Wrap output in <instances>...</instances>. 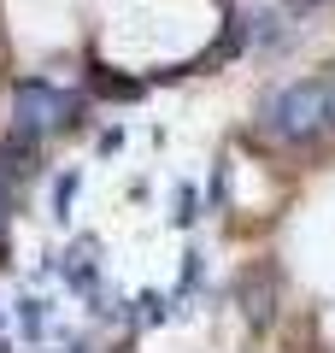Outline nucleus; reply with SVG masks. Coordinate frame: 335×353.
I'll return each instance as SVG.
<instances>
[{
	"label": "nucleus",
	"mask_w": 335,
	"mask_h": 353,
	"mask_svg": "<svg viewBox=\"0 0 335 353\" xmlns=\"http://www.w3.org/2000/svg\"><path fill=\"white\" fill-rule=\"evenodd\" d=\"M335 130V101H329V83H288L271 106H265V136L276 141H312V136H329Z\"/></svg>",
	"instance_id": "nucleus-1"
},
{
	"label": "nucleus",
	"mask_w": 335,
	"mask_h": 353,
	"mask_svg": "<svg viewBox=\"0 0 335 353\" xmlns=\"http://www.w3.org/2000/svg\"><path fill=\"white\" fill-rule=\"evenodd\" d=\"M71 112H77V101L65 94V88H53V83H18L12 88V130L41 136V130L71 124Z\"/></svg>",
	"instance_id": "nucleus-2"
},
{
	"label": "nucleus",
	"mask_w": 335,
	"mask_h": 353,
	"mask_svg": "<svg viewBox=\"0 0 335 353\" xmlns=\"http://www.w3.org/2000/svg\"><path fill=\"white\" fill-rule=\"evenodd\" d=\"M30 171H36V136H30V130H12L6 148H0V176L18 183V176H30Z\"/></svg>",
	"instance_id": "nucleus-3"
},
{
	"label": "nucleus",
	"mask_w": 335,
	"mask_h": 353,
	"mask_svg": "<svg viewBox=\"0 0 335 353\" xmlns=\"http://www.w3.org/2000/svg\"><path fill=\"white\" fill-rule=\"evenodd\" d=\"M65 277H71L77 289H94V241H77V248L65 253Z\"/></svg>",
	"instance_id": "nucleus-4"
},
{
	"label": "nucleus",
	"mask_w": 335,
	"mask_h": 353,
	"mask_svg": "<svg viewBox=\"0 0 335 353\" xmlns=\"http://www.w3.org/2000/svg\"><path fill=\"white\" fill-rule=\"evenodd\" d=\"M71 194H77V176H59V189H53V212H71Z\"/></svg>",
	"instance_id": "nucleus-5"
},
{
	"label": "nucleus",
	"mask_w": 335,
	"mask_h": 353,
	"mask_svg": "<svg viewBox=\"0 0 335 353\" xmlns=\"http://www.w3.org/2000/svg\"><path fill=\"white\" fill-rule=\"evenodd\" d=\"M18 318H24L30 336H41V301H24V306H18Z\"/></svg>",
	"instance_id": "nucleus-6"
},
{
	"label": "nucleus",
	"mask_w": 335,
	"mask_h": 353,
	"mask_svg": "<svg viewBox=\"0 0 335 353\" xmlns=\"http://www.w3.org/2000/svg\"><path fill=\"white\" fill-rule=\"evenodd\" d=\"M0 218H6V176H0Z\"/></svg>",
	"instance_id": "nucleus-7"
},
{
	"label": "nucleus",
	"mask_w": 335,
	"mask_h": 353,
	"mask_svg": "<svg viewBox=\"0 0 335 353\" xmlns=\"http://www.w3.org/2000/svg\"><path fill=\"white\" fill-rule=\"evenodd\" d=\"M323 83H329V101H335V65H329V77H323Z\"/></svg>",
	"instance_id": "nucleus-8"
},
{
	"label": "nucleus",
	"mask_w": 335,
	"mask_h": 353,
	"mask_svg": "<svg viewBox=\"0 0 335 353\" xmlns=\"http://www.w3.org/2000/svg\"><path fill=\"white\" fill-rule=\"evenodd\" d=\"M71 353H83V347H71Z\"/></svg>",
	"instance_id": "nucleus-9"
}]
</instances>
